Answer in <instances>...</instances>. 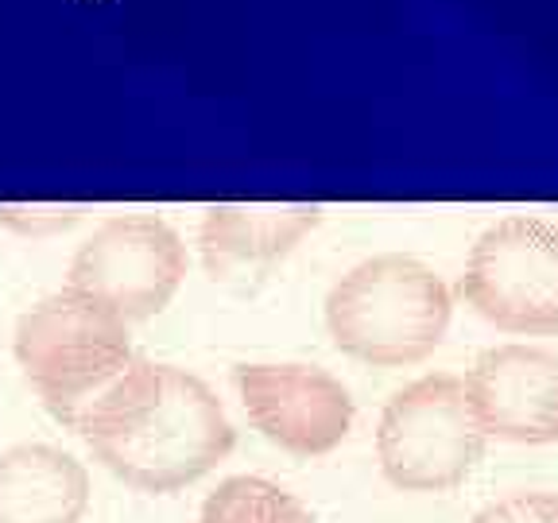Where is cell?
I'll return each instance as SVG.
<instances>
[{
    "label": "cell",
    "mask_w": 558,
    "mask_h": 523,
    "mask_svg": "<svg viewBox=\"0 0 558 523\" xmlns=\"http://www.w3.org/2000/svg\"><path fill=\"white\" fill-rule=\"evenodd\" d=\"M453 299L435 268L388 253L349 268L326 295V330L345 357L373 368L427 361L450 330Z\"/></svg>",
    "instance_id": "cell-1"
},
{
    "label": "cell",
    "mask_w": 558,
    "mask_h": 523,
    "mask_svg": "<svg viewBox=\"0 0 558 523\" xmlns=\"http://www.w3.org/2000/svg\"><path fill=\"white\" fill-rule=\"evenodd\" d=\"M233 446L236 430L214 388L186 368L159 365L148 403L89 453L129 488L167 497L218 470Z\"/></svg>",
    "instance_id": "cell-2"
},
{
    "label": "cell",
    "mask_w": 558,
    "mask_h": 523,
    "mask_svg": "<svg viewBox=\"0 0 558 523\" xmlns=\"http://www.w3.org/2000/svg\"><path fill=\"white\" fill-rule=\"evenodd\" d=\"M12 353L54 423L136 357L121 314L70 288L20 314Z\"/></svg>",
    "instance_id": "cell-3"
},
{
    "label": "cell",
    "mask_w": 558,
    "mask_h": 523,
    "mask_svg": "<svg viewBox=\"0 0 558 523\" xmlns=\"http://www.w3.org/2000/svg\"><path fill=\"white\" fill-rule=\"evenodd\" d=\"M485 442L465 384L430 373L388 400L376 427V462L403 492H446L477 470Z\"/></svg>",
    "instance_id": "cell-4"
},
{
    "label": "cell",
    "mask_w": 558,
    "mask_h": 523,
    "mask_svg": "<svg viewBox=\"0 0 558 523\" xmlns=\"http://www.w3.org/2000/svg\"><path fill=\"white\" fill-rule=\"evenodd\" d=\"M458 291L477 318L505 333H558V226L505 218L485 229Z\"/></svg>",
    "instance_id": "cell-5"
},
{
    "label": "cell",
    "mask_w": 558,
    "mask_h": 523,
    "mask_svg": "<svg viewBox=\"0 0 558 523\" xmlns=\"http://www.w3.org/2000/svg\"><path fill=\"white\" fill-rule=\"evenodd\" d=\"M186 279V244L163 218L151 214H121L109 218L74 260H70V291L105 303L124 323H148Z\"/></svg>",
    "instance_id": "cell-6"
},
{
    "label": "cell",
    "mask_w": 558,
    "mask_h": 523,
    "mask_svg": "<svg viewBox=\"0 0 558 523\" xmlns=\"http://www.w3.org/2000/svg\"><path fill=\"white\" fill-rule=\"evenodd\" d=\"M233 384L248 423L291 458H326L353 430V396L318 365H241Z\"/></svg>",
    "instance_id": "cell-7"
},
{
    "label": "cell",
    "mask_w": 558,
    "mask_h": 523,
    "mask_svg": "<svg viewBox=\"0 0 558 523\" xmlns=\"http://www.w3.org/2000/svg\"><path fill=\"white\" fill-rule=\"evenodd\" d=\"M462 384L485 438L515 446L558 442V353L520 341L485 349Z\"/></svg>",
    "instance_id": "cell-8"
},
{
    "label": "cell",
    "mask_w": 558,
    "mask_h": 523,
    "mask_svg": "<svg viewBox=\"0 0 558 523\" xmlns=\"http://www.w3.org/2000/svg\"><path fill=\"white\" fill-rule=\"evenodd\" d=\"M323 206H209L198 229L206 276L233 291H253L306 233L323 226Z\"/></svg>",
    "instance_id": "cell-9"
},
{
    "label": "cell",
    "mask_w": 558,
    "mask_h": 523,
    "mask_svg": "<svg viewBox=\"0 0 558 523\" xmlns=\"http://www.w3.org/2000/svg\"><path fill=\"white\" fill-rule=\"evenodd\" d=\"M89 470L47 442H20L0 453V523H82Z\"/></svg>",
    "instance_id": "cell-10"
},
{
    "label": "cell",
    "mask_w": 558,
    "mask_h": 523,
    "mask_svg": "<svg viewBox=\"0 0 558 523\" xmlns=\"http://www.w3.org/2000/svg\"><path fill=\"white\" fill-rule=\"evenodd\" d=\"M198 523H318L311 508L268 477H229L202 504Z\"/></svg>",
    "instance_id": "cell-11"
},
{
    "label": "cell",
    "mask_w": 558,
    "mask_h": 523,
    "mask_svg": "<svg viewBox=\"0 0 558 523\" xmlns=\"http://www.w3.org/2000/svg\"><path fill=\"white\" fill-rule=\"evenodd\" d=\"M89 209L86 206H0V226L12 229L20 236H32V241H44V236L66 233L74 229Z\"/></svg>",
    "instance_id": "cell-12"
},
{
    "label": "cell",
    "mask_w": 558,
    "mask_h": 523,
    "mask_svg": "<svg viewBox=\"0 0 558 523\" xmlns=\"http://www.w3.org/2000/svg\"><path fill=\"white\" fill-rule=\"evenodd\" d=\"M473 523H558L555 492H508L473 515Z\"/></svg>",
    "instance_id": "cell-13"
}]
</instances>
